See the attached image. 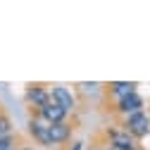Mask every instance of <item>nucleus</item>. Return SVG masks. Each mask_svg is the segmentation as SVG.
Instances as JSON below:
<instances>
[{"label": "nucleus", "mask_w": 150, "mask_h": 150, "mask_svg": "<svg viewBox=\"0 0 150 150\" xmlns=\"http://www.w3.org/2000/svg\"><path fill=\"white\" fill-rule=\"evenodd\" d=\"M69 150H83V143H79V141H76V143H74Z\"/></svg>", "instance_id": "12"}, {"label": "nucleus", "mask_w": 150, "mask_h": 150, "mask_svg": "<svg viewBox=\"0 0 150 150\" xmlns=\"http://www.w3.org/2000/svg\"><path fill=\"white\" fill-rule=\"evenodd\" d=\"M50 98H52V103H57L64 112H74L76 110V98H74V93L67 86H52L50 88Z\"/></svg>", "instance_id": "6"}, {"label": "nucleus", "mask_w": 150, "mask_h": 150, "mask_svg": "<svg viewBox=\"0 0 150 150\" xmlns=\"http://www.w3.org/2000/svg\"><path fill=\"white\" fill-rule=\"evenodd\" d=\"M124 131L126 134H131L136 141H141V138H145L148 134H150V115L145 110H141V112H134V115H129V117H124Z\"/></svg>", "instance_id": "1"}, {"label": "nucleus", "mask_w": 150, "mask_h": 150, "mask_svg": "<svg viewBox=\"0 0 150 150\" xmlns=\"http://www.w3.org/2000/svg\"><path fill=\"white\" fill-rule=\"evenodd\" d=\"M29 134H31V138L38 143V145L52 148V141H50V124H45L41 117L29 119Z\"/></svg>", "instance_id": "3"}, {"label": "nucleus", "mask_w": 150, "mask_h": 150, "mask_svg": "<svg viewBox=\"0 0 150 150\" xmlns=\"http://www.w3.org/2000/svg\"><path fill=\"white\" fill-rule=\"evenodd\" d=\"M107 141H110V148H115V150H138V141L131 134H126L124 129L107 131Z\"/></svg>", "instance_id": "2"}, {"label": "nucleus", "mask_w": 150, "mask_h": 150, "mask_svg": "<svg viewBox=\"0 0 150 150\" xmlns=\"http://www.w3.org/2000/svg\"><path fill=\"white\" fill-rule=\"evenodd\" d=\"M14 150H33V148H29V145H19V148H14Z\"/></svg>", "instance_id": "13"}, {"label": "nucleus", "mask_w": 150, "mask_h": 150, "mask_svg": "<svg viewBox=\"0 0 150 150\" xmlns=\"http://www.w3.org/2000/svg\"><path fill=\"white\" fill-rule=\"evenodd\" d=\"M50 100H52V98H50V88H45V86H41V83H33V86L26 88V103H29L31 107H36V112H38L41 107H45Z\"/></svg>", "instance_id": "5"}, {"label": "nucleus", "mask_w": 150, "mask_h": 150, "mask_svg": "<svg viewBox=\"0 0 150 150\" xmlns=\"http://www.w3.org/2000/svg\"><path fill=\"white\" fill-rule=\"evenodd\" d=\"M103 150H115V148H110V145H107V148H103Z\"/></svg>", "instance_id": "14"}, {"label": "nucleus", "mask_w": 150, "mask_h": 150, "mask_svg": "<svg viewBox=\"0 0 150 150\" xmlns=\"http://www.w3.org/2000/svg\"><path fill=\"white\" fill-rule=\"evenodd\" d=\"M7 134H12V122L5 112H0V138L7 136Z\"/></svg>", "instance_id": "11"}, {"label": "nucleus", "mask_w": 150, "mask_h": 150, "mask_svg": "<svg viewBox=\"0 0 150 150\" xmlns=\"http://www.w3.org/2000/svg\"><path fill=\"white\" fill-rule=\"evenodd\" d=\"M36 117H41L45 124H60V122H67V117H69V112H64L57 103H48L45 107H41L38 110V115H36Z\"/></svg>", "instance_id": "7"}, {"label": "nucleus", "mask_w": 150, "mask_h": 150, "mask_svg": "<svg viewBox=\"0 0 150 150\" xmlns=\"http://www.w3.org/2000/svg\"><path fill=\"white\" fill-rule=\"evenodd\" d=\"M136 91V83L134 81H112L110 86H107V93L112 98H124V96H129V93H134Z\"/></svg>", "instance_id": "9"}, {"label": "nucleus", "mask_w": 150, "mask_h": 150, "mask_svg": "<svg viewBox=\"0 0 150 150\" xmlns=\"http://www.w3.org/2000/svg\"><path fill=\"white\" fill-rule=\"evenodd\" d=\"M143 98H141V93L138 91H134V93H129V96H124V98H119L117 100V105H115V110L119 112V115H124V117H129V115H134V112H141L143 110Z\"/></svg>", "instance_id": "4"}, {"label": "nucleus", "mask_w": 150, "mask_h": 150, "mask_svg": "<svg viewBox=\"0 0 150 150\" xmlns=\"http://www.w3.org/2000/svg\"><path fill=\"white\" fill-rule=\"evenodd\" d=\"M14 148H19V141H17L14 134H7L0 138V150H14Z\"/></svg>", "instance_id": "10"}, {"label": "nucleus", "mask_w": 150, "mask_h": 150, "mask_svg": "<svg viewBox=\"0 0 150 150\" xmlns=\"http://www.w3.org/2000/svg\"><path fill=\"white\" fill-rule=\"evenodd\" d=\"M71 131L74 126L69 122H60V124H50V141L52 145H64L71 138Z\"/></svg>", "instance_id": "8"}]
</instances>
